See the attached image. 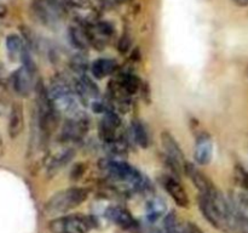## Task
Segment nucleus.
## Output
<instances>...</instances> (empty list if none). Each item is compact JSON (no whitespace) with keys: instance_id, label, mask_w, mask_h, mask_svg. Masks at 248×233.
Here are the masks:
<instances>
[{"instance_id":"nucleus-7","label":"nucleus","mask_w":248,"mask_h":233,"mask_svg":"<svg viewBox=\"0 0 248 233\" xmlns=\"http://www.w3.org/2000/svg\"><path fill=\"white\" fill-rule=\"evenodd\" d=\"M186 175L189 176V179L191 180V182L194 183V186L198 188V191L200 192V194H205V196H210V194L215 193L217 191V187L215 186L212 181H211L210 177L206 176L198 166L190 164V163H186V170H184Z\"/></svg>"},{"instance_id":"nucleus-33","label":"nucleus","mask_w":248,"mask_h":233,"mask_svg":"<svg viewBox=\"0 0 248 233\" xmlns=\"http://www.w3.org/2000/svg\"><path fill=\"white\" fill-rule=\"evenodd\" d=\"M4 155V142H2L1 135H0V158Z\"/></svg>"},{"instance_id":"nucleus-5","label":"nucleus","mask_w":248,"mask_h":233,"mask_svg":"<svg viewBox=\"0 0 248 233\" xmlns=\"http://www.w3.org/2000/svg\"><path fill=\"white\" fill-rule=\"evenodd\" d=\"M92 223L89 216L74 214L55 217L48 223V228L52 233H89Z\"/></svg>"},{"instance_id":"nucleus-27","label":"nucleus","mask_w":248,"mask_h":233,"mask_svg":"<svg viewBox=\"0 0 248 233\" xmlns=\"http://www.w3.org/2000/svg\"><path fill=\"white\" fill-rule=\"evenodd\" d=\"M64 2L69 6L78 7V9H87L91 6L92 0H64Z\"/></svg>"},{"instance_id":"nucleus-25","label":"nucleus","mask_w":248,"mask_h":233,"mask_svg":"<svg viewBox=\"0 0 248 233\" xmlns=\"http://www.w3.org/2000/svg\"><path fill=\"white\" fill-rule=\"evenodd\" d=\"M94 33L99 34L102 36H110L113 34V27L107 22H99L94 24Z\"/></svg>"},{"instance_id":"nucleus-12","label":"nucleus","mask_w":248,"mask_h":233,"mask_svg":"<svg viewBox=\"0 0 248 233\" xmlns=\"http://www.w3.org/2000/svg\"><path fill=\"white\" fill-rule=\"evenodd\" d=\"M86 116L77 119H67L64 126H63V138L69 141H75L81 138L87 133V126H89V121H87Z\"/></svg>"},{"instance_id":"nucleus-24","label":"nucleus","mask_w":248,"mask_h":233,"mask_svg":"<svg viewBox=\"0 0 248 233\" xmlns=\"http://www.w3.org/2000/svg\"><path fill=\"white\" fill-rule=\"evenodd\" d=\"M235 179H236L237 183L241 186V188L248 193V170L241 165H237L235 167Z\"/></svg>"},{"instance_id":"nucleus-28","label":"nucleus","mask_w":248,"mask_h":233,"mask_svg":"<svg viewBox=\"0 0 248 233\" xmlns=\"http://www.w3.org/2000/svg\"><path fill=\"white\" fill-rule=\"evenodd\" d=\"M84 171H85L84 164L80 163V164H77L74 167H73L70 177H72V180H79L80 177L82 176V174H84Z\"/></svg>"},{"instance_id":"nucleus-26","label":"nucleus","mask_w":248,"mask_h":233,"mask_svg":"<svg viewBox=\"0 0 248 233\" xmlns=\"http://www.w3.org/2000/svg\"><path fill=\"white\" fill-rule=\"evenodd\" d=\"M131 44H132V41H131V36L128 35L127 33H125L123 36H121L120 40H119V44H118L119 51L123 53L127 52L128 49L131 48Z\"/></svg>"},{"instance_id":"nucleus-10","label":"nucleus","mask_w":248,"mask_h":233,"mask_svg":"<svg viewBox=\"0 0 248 233\" xmlns=\"http://www.w3.org/2000/svg\"><path fill=\"white\" fill-rule=\"evenodd\" d=\"M106 215L111 222L118 225L124 230H133L137 227V221L133 217L130 210L120 205L109 206L106 211Z\"/></svg>"},{"instance_id":"nucleus-11","label":"nucleus","mask_w":248,"mask_h":233,"mask_svg":"<svg viewBox=\"0 0 248 233\" xmlns=\"http://www.w3.org/2000/svg\"><path fill=\"white\" fill-rule=\"evenodd\" d=\"M213 157V140L208 133H202L198 136L194 150V158L200 165L210 164Z\"/></svg>"},{"instance_id":"nucleus-13","label":"nucleus","mask_w":248,"mask_h":233,"mask_svg":"<svg viewBox=\"0 0 248 233\" xmlns=\"http://www.w3.org/2000/svg\"><path fill=\"white\" fill-rule=\"evenodd\" d=\"M24 129V112L21 102H15L11 107L9 118V135L11 138H16L21 135Z\"/></svg>"},{"instance_id":"nucleus-19","label":"nucleus","mask_w":248,"mask_h":233,"mask_svg":"<svg viewBox=\"0 0 248 233\" xmlns=\"http://www.w3.org/2000/svg\"><path fill=\"white\" fill-rule=\"evenodd\" d=\"M118 83L124 87L127 94L133 95L140 90V87L142 86V82L140 80V78L137 75L132 74V73H124L118 77Z\"/></svg>"},{"instance_id":"nucleus-16","label":"nucleus","mask_w":248,"mask_h":233,"mask_svg":"<svg viewBox=\"0 0 248 233\" xmlns=\"http://www.w3.org/2000/svg\"><path fill=\"white\" fill-rule=\"evenodd\" d=\"M69 36L73 45L79 50H87L92 45L90 32L85 31L81 27H70Z\"/></svg>"},{"instance_id":"nucleus-8","label":"nucleus","mask_w":248,"mask_h":233,"mask_svg":"<svg viewBox=\"0 0 248 233\" xmlns=\"http://www.w3.org/2000/svg\"><path fill=\"white\" fill-rule=\"evenodd\" d=\"M162 184H164L165 189L174 200V203L181 208H188L189 206V197L184 187L182 186L181 182L177 180L176 176H171V175H165L162 179Z\"/></svg>"},{"instance_id":"nucleus-18","label":"nucleus","mask_w":248,"mask_h":233,"mask_svg":"<svg viewBox=\"0 0 248 233\" xmlns=\"http://www.w3.org/2000/svg\"><path fill=\"white\" fill-rule=\"evenodd\" d=\"M6 48L7 53L12 61L22 60L24 51H26V45L23 44L22 39L17 34H10L6 38Z\"/></svg>"},{"instance_id":"nucleus-21","label":"nucleus","mask_w":248,"mask_h":233,"mask_svg":"<svg viewBox=\"0 0 248 233\" xmlns=\"http://www.w3.org/2000/svg\"><path fill=\"white\" fill-rule=\"evenodd\" d=\"M166 211V204L159 197H154L147 203V215L150 221H155L164 216Z\"/></svg>"},{"instance_id":"nucleus-32","label":"nucleus","mask_w":248,"mask_h":233,"mask_svg":"<svg viewBox=\"0 0 248 233\" xmlns=\"http://www.w3.org/2000/svg\"><path fill=\"white\" fill-rule=\"evenodd\" d=\"M237 6H248V0H232Z\"/></svg>"},{"instance_id":"nucleus-14","label":"nucleus","mask_w":248,"mask_h":233,"mask_svg":"<svg viewBox=\"0 0 248 233\" xmlns=\"http://www.w3.org/2000/svg\"><path fill=\"white\" fill-rule=\"evenodd\" d=\"M232 205L236 210L239 220L248 223V193L245 191H234L230 196Z\"/></svg>"},{"instance_id":"nucleus-23","label":"nucleus","mask_w":248,"mask_h":233,"mask_svg":"<svg viewBox=\"0 0 248 233\" xmlns=\"http://www.w3.org/2000/svg\"><path fill=\"white\" fill-rule=\"evenodd\" d=\"M70 67L73 68L74 72H77L78 74H85L87 67H89V62H87L86 56L84 55H77L72 58L70 61Z\"/></svg>"},{"instance_id":"nucleus-34","label":"nucleus","mask_w":248,"mask_h":233,"mask_svg":"<svg viewBox=\"0 0 248 233\" xmlns=\"http://www.w3.org/2000/svg\"><path fill=\"white\" fill-rule=\"evenodd\" d=\"M247 75H248V67H247Z\"/></svg>"},{"instance_id":"nucleus-3","label":"nucleus","mask_w":248,"mask_h":233,"mask_svg":"<svg viewBox=\"0 0 248 233\" xmlns=\"http://www.w3.org/2000/svg\"><path fill=\"white\" fill-rule=\"evenodd\" d=\"M52 108L67 119H77L86 116L79 106L74 89L62 78H56L47 89Z\"/></svg>"},{"instance_id":"nucleus-6","label":"nucleus","mask_w":248,"mask_h":233,"mask_svg":"<svg viewBox=\"0 0 248 233\" xmlns=\"http://www.w3.org/2000/svg\"><path fill=\"white\" fill-rule=\"evenodd\" d=\"M161 145L164 148L165 155H166V162L169 163L170 167L173 170L174 174L179 175L182 171L186 170V160L184 157V152L182 150L181 146L177 142L176 138L169 131L161 133Z\"/></svg>"},{"instance_id":"nucleus-31","label":"nucleus","mask_w":248,"mask_h":233,"mask_svg":"<svg viewBox=\"0 0 248 233\" xmlns=\"http://www.w3.org/2000/svg\"><path fill=\"white\" fill-rule=\"evenodd\" d=\"M7 12L6 5H4L2 2H0V17H4Z\"/></svg>"},{"instance_id":"nucleus-9","label":"nucleus","mask_w":248,"mask_h":233,"mask_svg":"<svg viewBox=\"0 0 248 233\" xmlns=\"http://www.w3.org/2000/svg\"><path fill=\"white\" fill-rule=\"evenodd\" d=\"M12 83L16 92L21 96H29L33 89H35V83H34V73L29 70L28 68L23 67L18 68L12 75Z\"/></svg>"},{"instance_id":"nucleus-2","label":"nucleus","mask_w":248,"mask_h":233,"mask_svg":"<svg viewBox=\"0 0 248 233\" xmlns=\"http://www.w3.org/2000/svg\"><path fill=\"white\" fill-rule=\"evenodd\" d=\"M99 167L113 181L123 183L128 191H148L150 182L140 170L126 162L114 159L99 160Z\"/></svg>"},{"instance_id":"nucleus-4","label":"nucleus","mask_w":248,"mask_h":233,"mask_svg":"<svg viewBox=\"0 0 248 233\" xmlns=\"http://www.w3.org/2000/svg\"><path fill=\"white\" fill-rule=\"evenodd\" d=\"M89 197V191L80 187L63 189L53 194L44 206L46 216H58L81 205Z\"/></svg>"},{"instance_id":"nucleus-22","label":"nucleus","mask_w":248,"mask_h":233,"mask_svg":"<svg viewBox=\"0 0 248 233\" xmlns=\"http://www.w3.org/2000/svg\"><path fill=\"white\" fill-rule=\"evenodd\" d=\"M104 148H106L107 152L110 153L111 155H124L127 153L128 146L124 138H120V140H115L111 141V142L104 143Z\"/></svg>"},{"instance_id":"nucleus-15","label":"nucleus","mask_w":248,"mask_h":233,"mask_svg":"<svg viewBox=\"0 0 248 233\" xmlns=\"http://www.w3.org/2000/svg\"><path fill=\"white\" fill-rule=\"evenodd\" d=\"M118 68V63L111 58H99L92 63V74L97 79H103L108 75L113 74Z\"/></svg>"},{"instance_id":"nucleus-1","label":"nucleus","mask_w":248,"mask_h":233,"mask_svg":"<svg viewBox=\"0 0 248 233\" xmlns=\"http://www.w3.org/2000/svg\"><path fill=\"white\" fill-rule=\"evenodd\" d=\"M198 203L203 217L215 228L225 233L240 231L239 216L232 200L225 198L218 189L210 196L200 194Z\"/></svg>"},{"instance_id":"nucleus-17","label":"nucleus","mask_w":248,"mask_h":233,"mask_svg":"<svg viewBox=\"0 0 248 233\" xmlns=\"http://www.w3.org/2000/svg\"><path fill=\"white\" fill-rule=\"evenodd\" d=\"M165 233H189L188 222H184L176 211H171L164 218Z\"/></svg>"},{"instance_id":"nucleus-30","label":"nucleus","mask_w":248,"mask_h":233,"mask_svg":"<svg viewBox=\"0 0 248 233\" xmlns=\"http://www.w3.org/2000/svg\"><path fill=\"white\" fill-rule=\"evenodd\" d=\"M188 232L189 233H205L200 227L195 225L194 222H188Z\"/></svg>"},{"instance_id":"nucleus-29","label":"nucleus","mask_w":248,"mask_h":233,"mask_svg":"<svg viewBox=\"0 0 248 233\" xmlns=\"http://www.w3.org/2000/svg\"><path fill=\"white\" fill-rule=\"evenodd\" d=\"M142 90H143V100H145V101L149 103L150 102V89H149V85H148V83H143Z\"/></svg>"},{"instance_id":"nucleus-20","label":"nucleus","mask_w":248,"mask_h":233,"mask_svg":"<svg viewBox=\"0 0 248 233\" xmlns=\"http://www.w3.org/2000/svg\"><path fill=\"white\" fill-rule=\"evenodd\" d=\"M132 136L140 147L147 148L149 146V133H148L147 128L138 119L132 121Z\"/></svg>"}]
</instances>
